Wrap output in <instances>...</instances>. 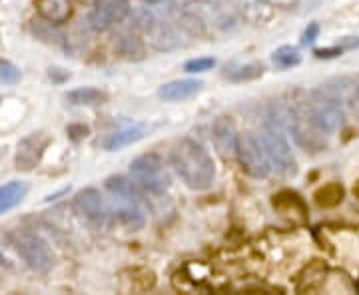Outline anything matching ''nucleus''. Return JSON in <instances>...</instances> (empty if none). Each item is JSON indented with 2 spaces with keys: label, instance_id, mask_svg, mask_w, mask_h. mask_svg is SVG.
Returning <instances> with one entry per match:
<instances>
[{
  "label": "nucleus",
  "instance_id": "6e6552de",
  "mask_svg": "<svg viewBox=\"0 0 359 295\" xmlns=\"http://www.w3.org/2000/svg\"><path fill=\"white\" fill-rule=\"evenodd\" d=\"M94 11L88 14V26L94 32H104L122 22L130 14L128 0H94Z\"/></svg>",
  "mask_w": 359,
  "mask_h": 295
},
{
  "label": "nucleus",
  "instance_id": "393cba45",
  "mask_svg": "<svg viewBox=\"0 0 359 295\" xmlns=\"http://www.w3.org/2000/svg\"><path fill=\"white\" fill-rule=\"evenodd\" d=\"M20 80V72L14 68L13 64H2L0 62V82H4V84H16Z\"/></svg>",
  "mask_w": 359,
  "mask_h": 295
},
{
  "label": "nucleus",
  "instance_id": "a211bd4d",
  "mask_svg": "<svg viewBox=\"0 0 359 295\" xmlns=\"http://www.w3.org/2000/svg\"><path fill=\"white\" fill-rule=\"evenodd\" d=\"M174 16H176V22H178V26L184 32H188V34H192V36H202L205 32L204 18L198 14V11L174 13Z\"/></svg>",
  "mask_w": 359,
  "mask_h": 295
},
{
  "label": "nucleus",
  "instance_id": "ddd939ff",
  "mask_svg": "<svg viewBox=\"0 0 359 295\" xmlns=\"http://www.w3.org/2000/svg\"><path fill=\"white\" fill-rule=\"evenodd\" d=\"M40 18L50 25H65L72 16V2L70 0H34Z\"/></svg>",
  "mask_w": 359,
  "mask_h": 295
},
{
  "label": "nucleus",
  "instance_id": "5701e85b",
  "mask_svg": "<svg viewBox=\"0 0 359 295\" xmlns=\"http://www.w3.org/2000/svg\"><path fill=\"white\" fill-rule=\"evenodd\" d=\"M216 66V60L214 58H196V60H188L184 64V70L190 72V74H196V72H205V70H212Z\"/></svg>",
  "mask_w": 359,
  "mask_h": 295
},
{
  "label": "nucleus",
  "instance_id": "6ab92c4d",
  "mask_svg": "<svg viewBox=\"0 0 359 295\" xmlns=\"http://www.w3.org/2000/svg\"><path fill=\"white\" fill-rule=\"evenodd\" d=\"M266 66L262 62H250L244 66H236V68H226V78L231 82H248V80H256L264 74Z\"/></svg>",
  "mask_w": 359,
  "mask_h": 295
},
{
  "label": "nucleus",
  "instance_id": "f8f14e48",
  "mask_svg": "<svg viewBox=\"0 0 359 295\" xmlns=\"http://www.w3.org/2000/svg\"><path fill=\"white\" fill-rule=\"evenodd\" d=\"M202 88H204L202 80L186 78V80H174V82H168L164 86H160L158 96L166 102H180V100H188L196 94H200Z\"/></svg>",
  "mask_w": 359,
  "mask_h": 295
},
{
  "label": "nucleus",
  "instance_id": "dca6fc26",
  "mask_svg": "<svg viewBox=\"0 0 359 295\" xmlns=\"http://www.w3.org/2000/svg\"><path fill=\"white\" fill-rule=\"evenodd\" d=\"M144 134H146V126H130V128H124L120 130V132H116V134H112L108 140L104 142V148L110 150V152H114V150H120L124 146H130L134 142L142 140Z\"/></svg>",
  "mask_w": 359,
  "mask_h": 295
},
{
  "label": "nucleus",
  "instance_id": "423d86ee",
  "mask_svg": "<svg viewBox=\"0 0 359 295\" xmlns=\"http://www.w3.org/2000/svg\"><path fill=\"white\" fill-rule=\"evenodd\" d=\"M130 176L138 181L144 190L158 193V195L168 192V188H170L168 170L164 167V162L160 160V156L156 154L138 156L130 164Z\"/></svg>",
  "mask_w": 359,
  "mask_h": 295
},
{
  "label": "nucleus",
  "instance_id": "9b49d317",
  "mask_svg": "<svg viewBox=\"0 0 359 295\" xmlns=\"http://www.w3.org/2000/svg\"><path fill=\"white\" fill-rule=\"evenodd\" d=\"M212 140L219 154L230 158L236 154L238 148V134H236V126L228 116H219L212 124Z\"/></svg>",
  "mask_w": 359,
  "mask_h": 295
},
{
  "label": "nucleus",
  "instance_id": "1a4fd4ad",
  "mask_svg": "<svg viewBox=\"0 0 359 295\" xmlns=\"http://www.w3.org/2000/svg\"><path fill=\"white\" fill-rule=\"evenodd\" d=\"M72 210L78 218H82L92 226H104V221L108 218V207L96 188H86L78 192L72 202Z\"/></svg>",
  "mask_w": 359,
  "mask_h": 295
},
{
  "label": "nucleus",
  "instance_id": "473e14b6",
  "mask_svg": "<svg viewBox=\"0 0 359 295\" xmlns=\"http://www.w3.org/2000/svg\"><path fill=\"white\" fill-rule=\"evenodd\" d=\"M0 261H2V254H0Z\"/></svg>",
  "mask_w": 359,
  "mask_h": 295
},
{
  "label": "nucleus",
  "instance_id": "aec40b11",
  "mask_svg": "<svg viewBox=\"0 0 359 295\" xmlns=\"http://www.w3.org/2000/svg\"><path fill=\"white\" fill-rule=\"evenodd\" d=\"M271 60L278 68H294L302 62V54H299V48H295V46H280L271 54Z\"/></svg>",
  "mask_w": 359,
  "mask_h": 295
},
{
  "label": "nucleus",
  "instance_id": "7c9ffc66",
  "mask_svg": "<svg viewBox=\"0 0 359 295\" xmlns=\"http://www.w3.org/2000/svg\"><path fill=\"white\" fill-rule=\"evenodd\" d=\"M48 76H50L54 82H65V80H68V72H60V68H50Z\"/></svg>",
  "mask_w": 359,
  "mask_h": 295
},
{
  "label": "nucleus",
  "instance_id": "7ed1b4c3",
  "mask_svg": "<svg viewBox=\"0 0 359 295\" xmlns=\"http://www.w3.org/2000/svg\"><path fill=\"white\" fill-rule=\"evenodd\" d=\"M283 126H285V108H271L268 118H266V126L262 132V146L266 150V156L269 160V166L276 167L278 174L282 176H294L297 172L295 166V158L292 154V148L285 140L283 134Z\"/></svg>",
  "mask_w": 359,
  "mask_h": 295
},
{
  "label": "nucleus",
  "instance_id": "2f4dec72",
  "mask_svg": "<svg viewBox=\"0 0 359 295\" xmlns=\"http://www.w3.org/2000/svg\"><path fill=\"white\" fill-rule=\"evenodd\" d=\"M144 2H148V4H160L162 0H144Z\"/></svg>",
  "mask_w": 359,
  "mask_h": 295
},
{
  "label": "nucleus",
  "instance_id": "412c9836",
  "mask_svg": "<svg viewBox=\"0 0 359 295\" xmlns=\"http://www.w3.org/2000/svg\"><path fill=\"white\" fill-rule=\"evenodd\" d=\"M244 16L245 20L252 22V25H262V22L269 20V16H271V6H269L266 0H262V2H250V4H245Z\"/></svg>",
  "mask_w": 359,
  "mask_h": 295
},
{
  "label": "nucleus",
  "instance_id": "f257e3e1",
  "mask_svg": "<svg viewBox=\"0 0 359 295\" xmlns=\"http://www.w3.org/2000/svg\"><path fill=\"white\" fill-rule=\"evenodd\" d=\"M349 88H351V78H334L309 94L306 112L311 124L320 130L321 134L332 136L335 130L341 126L344 106L349 96Z\"/></svg>",
  "mask_w": 359,
  "mask_h": 295
},
{
  "label": "nucleus",
  "instance_id": "4be33fe9",
  "mask_svg": "<svg viewBox=\"0 0 359 295\" xmlns=\"http://www.w3.org/2000/svg\"><path fill=\"white\" fill-rule=\"evenodd\" d=\"M120 52L132 60H140L144 58V42L134 34H126L120 39Z\"/></svg>",
  "mask_w": 359,
  "mask_h": 295
},
{
  "label": "nucleus",
  "instance_id": "0eeeda50",
  "mask_svg": "<svg viewBox=\"0 0 359 295\" xmlns=\"http://www.w3.org/2000/svg\"><path fill=\"white\" fill-rule=\"evenodd\" d=\"M238 160L242 164L248 176L252 178H266L269 174V160L266 156V150L262 146V140H257L256 134L244 132L238 136V148H236Z\"/></svg>",
  "mask_w": 359,
  "mask_h": 295
},
{
  "label": "nucleus",
  "instance_id": "bb28decb",
  "mask_svg": "<svg viewBox=\"0 0 359 295\" xmlns=\"http://www.w3.org/2000/svg\"><path fill=\"white\" fill-rule=\"evenodd\" d=\"M172 6V13H186V11H198V0H168Z\"/></svg>",
  "mask_w": 359,
  "mask_h": 295
},
{
  "label": "nucleus",
  "instance_id": "a878e982",
  "mask_svg": "<svg viewBox=\"0 0 359 295\" xmlns=\"http://www.w3.org/2000/svg\"><path fill=\"white\" fill-rule=\"evenodd\" d=\"M347 104L351 106V110L359 116V74L351 78V88H349V96H347Z\"/></svg>",
  "mask_w": 359,
  "mask_h": 295
},
{
  "label": "nucleus",
  "instance_id": "f3484780",
  "mask_svg": "<svg viewBox=\"0 0 359 295\" xmlns=\"http://www.w3.org/2000/svg\"><path fill=\"white\" fill-rule=\"evenodd\" d=\"M66 100L72 106H98V104L106 102V94L98 88H76V90L68 92L66 94Z\"/></svg>",
  "mask_w": 359,
  "mask_h": 295
},
{
  "label": "nucleus",
  "instance_id": "39448f33",
  "mask_svg": "<svg viewBox=\"0 0 359 295\" xmlns=\"http://www.w3.org/2000/svg\"><path fill=\"white\" fill-rule=\"evenodd\" d=\"M11 245L16 249V254L25 259V263L30 270L39 273H48L54 266V256H52L48 244L40 238L39 233L28 230H14L11 235Z\"/></svg>",
  "mask_w": 359,
  "mask_h": 295
},
{
  "label": "nucleus",
  "instance_id": "f03ea898",
  "mask_svg": "<svg viewBox=\"0 0 359 295\" xmlns=\"http://www.w3.org/2000/svg\"><path fill=\"white\" fill-rule=\"evenodd\" d=\"M172 166L182 181L192 190H208L216 178L212 156L202 144L194 140H182L172 150Z\"/></svg>",
  "mask_w": 359,
  "mask_h": 295
},
{
  "label": "nucleus",
  "instance_id": "2eb2a0df",
  "mask_svg": "<svg viewBox=\"0 0 359 295\" xmlns=\"http://www.w3.org/2000/svg\"><path fill=\"white\" fill-rule=\"evenodd\" d=\"M28 186L25 181H8L0 188V214L11 212L25 200Z\"/></svg>",
  "mask_w": 359,
  "mask_h": 295
},
{
  "label": "nucleus",
  "instance_id": "c756f323",
  "mask_svg": "<svg viewBox=\"0 0 359 295\" xmlns=\"http://www.w3.org/2000/svg\"><path fill=\"white\" fill-rule=\"evenodd\" d=\"M269 6H273V8H283V11H287V8H294L295 4H297V0H266Z\"/></svg>",
  "mask_w": 359,
  "mask_h": 295
},
{
  "label": "nucleus",
  "instance_id": "20e7f679",
  "mask_svg": "<svg viewBox=\"0 0 359 295\" xmlns=\"http://www.w3.org/2000/svg\"><path fill=\"white\" fill-rule=\"evenodd\" d=\"M104 186L112 195V212L118 221L130 230H140L146 224V204L138 188L124 176H112Z\"/></svg>",
  "mask_w": 359,
  "mask_h": 295
},
{
  "label": "nucleus",
  "instance_id": "b1692460",
  "mask_svg": "<svg viewBox=\"0 0 359 295\" xmlns=\"http://www.w3.org/2000/svg\"><path fill=\"white\" fill-rule=\"evenodd\" d=\"M154 14L148 13V11H136L134 13V20H132V26L134 30H140V32H146L150 26L154 25Z\"/></svg>",
  "mask_w": 359,
  "mask_h": 295
},
{
  "label": "nucleus",
  "instance_id": "cd10ccee",
  "mask_svg": "<svg viewBox=\"0 0 359 295\" xmlns=\"http://www.w3.org/2000/svg\"><path fill=\"white\" fill-rule=\"evenodd\" d=\"M318 34H320V25H318V22H311V25L306 28L304 36H302V44H306V46L313 44L316 39H318Z\"/></svg>",
  "mask_w": 359,
  "mask_h": 295
},
{
  "label": "nucleus",
  "instance_id": "4468645a",
  "mask_svg": "<svg viewBox=\"0 0 359 295\" xmlns=\"http://www.w3.org/2000/svg\"><path fill=\"white\" fill-rule=\"evenodd\" d=\"M144 34H146V39L150 40L152 48H156V50H172V48L178 46V36L174 34V30L164 22H160V20H154V25L150 26Z\"/></svg>",
  "mask_w": 359,
  "mask_h": 295
},
{
  "label": "nucleus",
  "instance_id": "9d476101",
  "mask_svg": "<svg viewBox=\"0 0 359 295\" xmlns=\"http://www.w3.org/2000/svg\"><path fill=\"white\" fill-rule=\"evenodd\" d=\"M50 144V136L46 132H32L26 138L18 142V150H16V167L22 172H30L39 166L44 150Z\"/></svg>",
  "mask_w": 359,
  "mask_h": 295
},
{
  "label": "nucleus",
  "instance_id": "c85d7f7f",
  "mask_svg": "<svg viewBox=\"0 0 359 295\" xmlns=\"http://www.w3.org/2000/svg\"><path fill=\"white\" fill-rule=\"evenodd\" d=\"M344 52H346V50H344V48H341V46L337 44L335 48H325V50H316V56H318V58H334V56H341Z\"/></svg>",
  "mask_w": 359,
  "mask_h": 295
}]
</instances>
